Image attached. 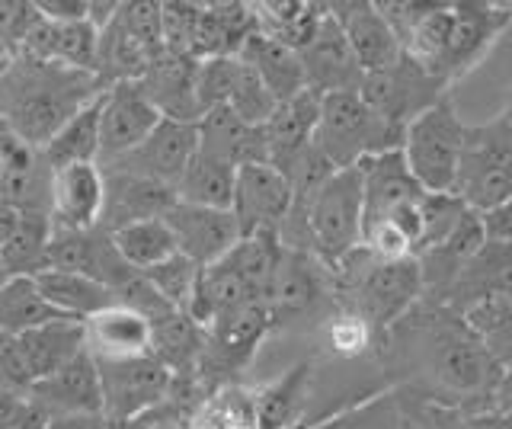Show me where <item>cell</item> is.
<instances>
[{"instance_id":"cell-19","label":"cell","mask_w":512,"mask_h":429,"mask_svg":"<svg viewBox=\"0 0 512 429\" xmlns=\"http://www.w3.org/2000/svg\"><path fill=\"white\" fill-rule=\"evenodd\" d=\"M317 381V359H298L276 378L250 388L253 417L260 429H298L308 420V404Z\"/></svg>"},{"instance_id":"cell-23","label":"cell","mask_w":512,"mask_h":429,"mask_svg":"<svg viewBox=\"0 0 512 429\" xmlns=\"http://www.w3.org/2000/svg\"><path fill=\"white\" fill-rule=\"evenodd\" d=\"M103 209V173L96 164H71L52 170L48 186V218L55 228H96Z\"/></svg>"},{"instance_id":"cell-44","label":"cell","mask_w":512,"mask_h":429,"mask_svg":"<svg viewBox=\"0 0 512 429\" xmlns=\"http://www.w3.org/2000/svg\"><path fill=\"white\" fill-rule=\"evenodd\" d=\"M112 237V247H116L119 257L135 269V273H144L157 263H164L167 257L176 253L173 234L167 228L164 218H151V221H138V225L119 228Z\"/></svg>"},{"instance_id":"cell-6","label":"cell","mask_w":512,"mask_h":429,"mask_svg":"<svg viewBox=\"0 0 512 429\" xmlns=\"http://www.w3.org/2000/svg\"><path fill=\"white\" fill-rule=\"evenodd\" d=\"M308 247L324 266H336L362 244V177L359 167L333 170L304 202H292Z\"/></svg>"},{"instance_id":"cell-29","label":"cell","mask_w":512,"mask_h":429,"mask_svg":"<svg viewBox=\"0 0 512 429\" xmlns=\"http://www.w3.org/2000/svg\"><path fill=\"white\" fill-rule=\"evenodd\" d=\"M359 177H362V228L381 221L394 205L426 196L407 173L400 151L368 157V161L359 164Z\"/></svg>"},{"instance_id":"cell-25","label":"cell","mask_w":512,"mask_h":429,"mask_svg":"<svg viewBox=\"0 0 512 429\" xmlns=\"http://www.w3.org/2000/svg\"><path fill=\"white\" fill-rule=\"evenodd\" d=\"M196 58H180L170 52H160L151 68L138 81L141 93L160 113V119L189 122L196 125L202 119V109L196 100Z\"/></svg>"},{"instance_id":"cell-32","label":"cell","mask_w":512,"mask_h":429,"mask_svg":"<svg viewBox=\"0 0 512 429\" xmlns=\"http://www.w3.org/2000/svg\"><path fill=\"white\" fill-rule=\"evenodd\" d=\"M157 55H160L157 49L144 45L135 33H128L122 20L112 13V20L100 29V36H96L93 74H96V81L103 84V90L112 84H138Z\"/></svg>"},{"instance_id":"cell-38","label":"cell","mask_w":512,"mask_h":429,"mask_svg":"<svg viewBox=\"0 0 512 429\" xmlns=\"http://www.w3.org/2000/svg\"><path fill=\"white\" fill-rule=\"evenodd\" d=\"M36 289L45 298V305L61 317H74V321H87L96 311L112 305V292L90 276L68 273V269H45L36 279Z\"/></svg>"},{"instance_id":"cell-40","label":"cell","mask_w":512,"mask_h":429,"mask_svg":"<svg viewBox=\"0 0 512 429\" xmlns=\"http://www.w3.org/2000/svg\"><path fill=\"white\" fill-rule=\"evenodd\" d=\"M250 10L256 17V33L295 52L308 45L317 23L324 20V4H304V0H256Z\"/></svg>"},{"instance_id":"cell-49","label":"cell","mask_w":512,"mask_h":429,"mask_svg":"<svg viewBox=\"0 0 512 429\" xmlns=\"http://www.w3.org/2000/svg\"><path fill=\"white\" fill-rule=\"evenodd\" d=\"M199 13L202 4H192V0H167V4H160V45H164V52L196 58Z\"/></svg>"},{"instance_id":"cell-18","label":"cell","mask_w":512,"mask_h":429,"mask_svg":"<svg viewBox=\"0 0 512 429\" xmlns=\"http://www.w3.org/2000/svg\"><path fill=\"white\" fill-rule=\"evenodd\" d=\"M327 13L340 26V33L349 45L352 58L362 68V74H375L391 68L394 61L404 55L400 42L391 33V26L384 23L378 7L372 0H336V4H324Z\"/></svg>"},{"instance_id":"cell-56","label":"cell","mask_w":512,"mask_h":429,"mask_svg":"<svg viewBox=\"0 0 512 429\" xmlns=\"http://www.w3.org/2000/svg\"><path fill=\"white\" fill-rule=\"evenodd\" d=\"M16 221H20V212H13L10 205L0 202V247H4L10 241V234L16 228Z\"/></svg>"},{"instance_id":"cell-50","label":"cell","mask_w":512,"mask_h":429,"mask_svg":"<svg viewBox=\"0 0 512 429\" xmlns=\"http://www.w3.org/2000/svg\"><path fill=\"white\" fill-rule=\"evenodd\" d=\"M39 20L36 0H0V74L13 58H20L23 42Z\"/></svg>"},{"instance_id":"cell-7","label":"cell","mask_w":512,"mask_h":429,"mask_svg":"<svg viewBox=\"0 0 512 429\" xmlns=\"http://www.w3.org/2000/svg\"><path fill=\"white\" fill-rule=\"evenodd\" d=\"M272 337V317L263 301H244L231 311L218 314L205 327L202 356H199V385L205 394L218 388L240 385L244 372L260 356V349Z\"/></svg>"},{"instance_id":"cell-35","label":"cell","mask_w":512,"mask_h":429,"mask_svg":"<svg viewBox=\"0 0 512 429\" xmlns=\"http://www.w3.org/2000/svg\"><path fill=\"white\" fill-rule=\"evenodd\" d=\"M256 33V17L250 4L240 0H218L202 4L199 33H196V61L202 58H234L250 36Z\"/></svg>"},{"instance_id":"cell-34","label":"cell","mask_w":512,"mask_h":429,"mask_svg":"<svg viewBox=\"0 0 512 429\" xmlns=\"http://www.w3.org/2000/svg\"><path fill=\"white\" fill-rule=\"evenodd\" d=\"M509 269H512L509 244L484 241L474 257L464 263V269L452 282V289H448L439 308H448L458 314L461 308H468L471 301H480L487 295H506L509 292Z\"/></svg>"},{"instance_id":"cell-33","label":"cell","mask_w":512,"mask_h":429,"mask_svg":"<svg viewBox=\"0 0 512 429\" xmlns=\"http://www.w3.org/2000/svg\"><path fill=\"white\" fill-rule=\"evenodd\" d=\"M237 58L260 77L263 87L272 93V100L285 103V100H295L298 93H304V71H301V61L298 52L288 49V45L253 33L244 45H240Z\"/></svg>"},{"instance_id":"cell-22","label":"cell","mask_w":512,"mask_h":429,"mask_svg":"<svg viewBox=\"0 0 512 429\" xmlns=\"http://www.w3.org/2000/svg\"><path fill=\"white\" fill-rule=\"evenodd\" d=\"M100 173H103V209L96 228L106 234H116L119 228L138 225V221L164 218L167 209L176 202L173 189L135 177V173L125 170H100Z\"/></svg>"},{"instance_id":"cell-10","label":"cell","mask_w":512,"mask_h":429,"mask_svg":"<svg viewBox=\"0 0 512 429\" xmlns=\"http://www.w3.org/2000/svg\"><path fill=\"white\" fill-rule=\"evenodd\" d=\"M359 97L388 122L407 125L410 119L426 113L429 106L452 97V87L423 71L420 65H413L407 55H400L391 68L362 77Z\"/></svg>"},{"instance_id":"cell-46","label":"cell","mask_w":512,"mask_h":429,"mask_svg":"<svg viewBox=\"0 0 512 429\" xmlns=\"http://www.w3.org/2000/svg\"><path fill=\"white\" fill-rule=\"evenodd\" d=\"M189 429H260L253 417L250 388L228 385L218 388L199 404Z\"/></svg>"},{"instance_id":"cell-43","label":"cell","mask_w":512,"mask_h":429,"mask_svg":"<svg viewBox=\"0 0 512 429\" xmlns=\"http://www.w3.org/2000/svg\"><path fill=\"white\" fill-rule=\"evenodd\" d=\"M48 237L52 218L48 215H20L10 241L0 247V260L10 279H36L48 269Z\"/></svg>"},{"instance_id":"cell-28","label":"cell","mask_w":512,"mask_h":429,"mask_svg":"<svg viewBox=\"0 0 512 429\" xmlns=\"http://www.w3.org/2000/svg\"><path fill=\"white\" fill-rule=\"evenodd\" d=\"M311 337L317 343L314 359H327V362H365L378 356V343L381 333L365 321L362 314L352 308L333 301L324 311V317L311 327Z\"/></svg>"},{"instance_id":"cell-12","label":"cell","mask_w":512,"mask_h":429,"mask_svg":"<svg viewBox=\"0 0 512 429\" xmlns=\"http://www.w3.org/2000/svg\"><path fill=\"white\" fill-rule=\"evenodd\" d=\"M452 33H448V45L442 55L439 77L455 87L461 77H468L480 61L490 55L509 23H512V7L509 4H484V0H461L452 4Z\"/></svg>"},{"instance_id":"cell-5","label":"cell","mask_w":512,"mask_h":429,"mask_svg":"<svg viewBox=\"0 0 512 429\" xmlns=\"http://www.w3.org/2000/svg\"><path fill=\"white\" fill-rule=\"evenodd\" d=\"M452 196L468 212H487L512 196V113L509 106L480 125H464Z\"/></svg>"},{"instance_id":"cell-52","label":"cell","mask_w":512,"mask_h":429,"mask_svg":"<svg viewBox=\"0 0 512 429\" xmlns=\"http://www.w3.org/2000/svg\"><path fill=\"white\" fill-rule=\"evenodd\" d=\"M45 413L26 394L0 391V429H45Z\"/></svg>"},{"instance_id":"cell-58","label":"cell","mask_w":512,"mask_h":429,"mask_svg":"<svg viewBox=\"0 0 512 429\" xmlns=\"http://www.w3.org/2000/svg\"><path fill=\"white\" fill-rule=\"evenodd\" d=\"M7 282H10V273H7V269H4V260H0V289H4Z\"/></svg>"},{"instance_id":"cell-36","label":"cell","mask_w":512,"mask_h":429,"mask_svg":"<svg viewBox=\"0 0 512 429\" xmlns=\"http://www.w3.org/2000/svg\"><path fill=\"white\" fill-rule=\"evenodd\" d=\"M391 401L394 429H509V413L503 410H455L404 391H394Z\"/></svg>"},{"instance_id":"cell-41","label":"cell","mask_w":512,"mask_h":429,"mask_svg":"<svg viewBox=\"0 0 512 429\" xmlns=\"http://www.w3.org/2000/svg\"><path fill=\"white\" fill-rule=\"evenodd\" d=\"M234 177H237L234 167L196 151V157H192L189 167L183 170V177L173 183V199L183 205H199V209L231 212Z\"/></svg>"},{"instance_id":"cell-4","label":"cell","mask_w":512,"mask_h":429,"mask_svg":"<svg viewBox=\"0 0 512 429\" xmlns=\"http://www.w3.org/2000/svg\"><path fill=\"white\" fill-rule=\"evenodd\" d=\"M404 125L378 116L359 93H327L320 97L314 148L333 170L359 167L368 157L400 151Z\"/></svg>"},{"instance_id":"cell-54","label":"cell","mask_w":512,"mask_h":429,"mask_svg":"<svg viewBox=\"0 0 512 429\" xmlns=\"http://www.w3.org/2000/svg\"><path fill=\"white\" fill-rule=\"evenodd\" d=\"M87 4L90 0H36V10L48 23H77L87 20Z\"/></svg>"},{"instance_id":"cell-37","label":"cell","mask_w":512,"mask_h":429,"mask_svg":"<svg viewBox=\"0 0 512 429\" xmlns=\"http://www.w3.org/2000/svg\"><path fill=\"white\" fill-rule=\"evenodd\" d=\"M202 340L205 330L192 321L183 311H167L151 321V349L164 369L180 378V375H196L199 372V356H202Z\"/></svg>"},{"instance_id":"cell-16","label":"cell","mask_w":512,"mask_h":429,"mask_svg":"<svg viewBox=\"0 0 512 429\" xmlns=\"http://www.w3.org/2000/svg\"><path fill=\"white\" fill-rule=\"evenodd\" d=\"M196 151H199L196 125L160 119L151 129V135L144 138L135 151H128L116 164H106L100 170H125V173H135V177L173 189V183L183 177V170L189 167L192 157H196Z\"/></svg>"},{"instance_id":"cell-11","label":"cell","mask_w":512,"mask_h":429,"mask_svg":"<svg viewBox=\"0 0 512 429\" xmlns=\"http://www.w3.org/2000/svg\"><path fill=\"white\" fill-rule=\"evenodd\" d=\"M96 362V359H93ZM103 397V420L125 423L148 413L170 394L173 375L154 356L122 359V362H96Z\"/></svg>"},{"instance_id":"cell-1","label":"cell","mask_w":512,"mask_h":429,"mask_svg":"<svg viewBox=\"0 0 512 429\" xmlns=\"http://www.w3.org/2000/svg\"><path fill=\"white\" fill-rule=\"evenodd\" d=\"M375 362L404 394L455 410L509 413V369L448 308L426 301L413 305L381 333Z\"/></svg>"},{"instance_id":"cell-45","label":"cell","mask_w":512,"mask_h":429,"mask_svg":"<svg viewBox=\"0 0 512 429\" xmlns=\"http://www.w3.org/2000/svg\"><path fill=\"white\" fill-rule=\"evenodd\" d=\"M55 317L61 314L45 305L32 279H10L0 289V333H7V337H20V333L55 321Z\"/></svg>"},{"instance_id":"cell-53","label":"cell","mask_w":512,"mask_h":429,"mask_svg":"<svg viewBox=\"0 0 512 429\" xmlns=\"http://www.w3.org/2000/svg\"><path fill=\"white\" fill-rule=\"evenodd\" d=\"M477 225H480V234H484L487 244H509V237H512L509 202L496 205V209H487V212H477Z\"/></svg>"},{"instance_id":"cell-15","label":"cell","mask_w":512,"mask_h":429,"mask_svg":"<svg viewBox=\"0 0 512 429\" xmlns=\"http://www.w3.org/2000/svg\"><path fill=\"white\" fill-rule=\"evenodd\" d=\"M157 122L160 113L148 103L138 84L106 87L100 93V154H96V167L116 164L119 157L135 151Z\"/></svg>"},{"instance_id":"cell-2","label":"cell","mask_w":512,"mask_h":429,"mask_svg":"<svg viewBox=\"0 0 512 429\" xmlns=\"http://www.w3.org/2000/svg\"><path fill=\"white\" fill-rule=\"evenodd\" d=\"M103 93L90 71L61 68L52 61L13 58L0 74V119L29 148H42L64 122Z\"/></svg>"},{"instance_id":"cell-42","label":"cell","mask_w":512,"mask_h":429,"mask_svg":"<svg viewBox=\"0 0 512 429\" xmlns=\"http://www.w3.org/2000/svg\"><path fill=\"white\" fill-rule=\"evenodd\" d=\"M461 324L468 327L471 337L487 349V353L506 365L512 356V298L506 295H487L480 301H471L468 308L458 311Z\"/></svg>"},{"instance_id":"cell-47","label":"cell","mask_w":512,"mask_h":429,"mask_svg":"<svg viewBox=\"0 0 512 429\" xmlns=\"http://www.w3.org/2000/svg\"><path fill=\"white\" fill-rule=\"evenodd\" d=\"M141 276L164 305H170L173 311H186L192 292H196V282H199V266L186 260L183 253H173V257H167L164 263L144 269Z\"/></svg>"},{"instance_id":"cell-8","label":"cell","mask_w":512,"mask_h":429,"mask_svg":"<svg viewBox=\"0 0 512 429\" xmlns=\"http://www.w3.org/2000/svg\"><path fill=\"white\" fill-rule=\"evenodd\" d=\"M461 138H464V122L452 97L439 100L436 106H429L426 113L404 125L400 157H404L407 173L423 193L452 196Z\"/></svg>"},{"instance_id":"cell-21","label":"cell","mask_w":512,"mask_h":429,"mask_svg":"<svg viewBox=\"0 0 512 429\" xmlns=\"http://www.w3.org/2000/svg\"><path fill=\"white\" fill-rule=\"evenodd\" d=\"M167 228L173 234L176 253H183L186 260H192L199 269L221 260L237 241V221L231 212H218V209H199V205H183L173 202L167 215Z\"/></svg>"},{"instance_id":"cell-26","label":"cell","mask_w":512,"mask_h":429,"mask_svg":"<svg viewBox=\"0 0 512 429\" xmlns=\"http://www.w3.org/2000/svg\"><path fill=\"white\" fill-rule=\"evenodd\" d=\"M87 353L96 362H122L148 356L151 349V321L144 314L112 301L103 311L84 321Z\"/></svg>"},{"instance_id":"cell-3","label":"cell","mask_w":512,"mask_h":429,"mask_svg":"<svg viewBox=\"0 0 512 429\" xmlns=\"http://www.w3.org/2000/svg\"><path fill=\"white\" fill-rule=\"evenodd\" d=\"M423 298L416 260H375L362 244L333 266V301L362 314L378 333L394 327Z\"/></svg>"},{"instance_id":"cell-14","label":"cell","mask_w":512,"mask_h":429,"mask_svg":"<svg viewBox=\"0 0 512 429\" xmlns=\"http://www.w3.org/2000/svg\"><path fill=\"white\" fill-rule=\"evenodd\" d=\"M48 269H68V273L90 276L100 285H106L112 298L135 276V269L112 247V237L100 228L68 231L52 225V237H48Z\"/></svg>"},{"instance_id":"cell-24","label":"cell","mask_w":512,"mask_h":429,"mask_svg":"<svg viewBox=\"0 0 512 429\" xmlns=\"http://www.w3.org/2000/svg\"><path fill=\"white\" fill-rule=\"evenodd\" d=\"M317 116H320V97L311 90H304L295 100L279 103L276 113L266 119L263 125L266 164L276 167L282 177L314 148Z\"/></svg>"},{"instance_id":"cell-39","label":"cell","mask_w":512,"mask_h":429,"mask_svg":"<svg viewBox=\"0 0 512 429\" xmlns=\"http://www.w3.org/2000/svg\"><path fill=\"white\" fill-rule=\"evenodd\" d=\"M96 154H100V97L80 109L77 116H71L39 148V157L48 164V170L71 164H96Z\"/></svg>"},{"instance_id":"cell-20","label":"cell","mask_w":512,"mask_h":429,"mask_svg":"<svg viewBox=\"0 0 512 429\" xmlns=\"http://www.w3.org/2000/svg\"><path fill=\"white\" fill-rule=\"evenodd\" d=\"M26 397L45 413V420L80 417V413H103L100 375H96V362L87 349L80 356H74L68 365H61L58 372L32 381Z\"/></svg>"},{"instance_id":"cell-30","label":"cell","mask_w":512,"mask_h":429,"mask_svg":"<svg viewBox=\"0 0 512 429\" xmlns=\"http://www.w3.org/2000/svg\"><path fill=\"white\" fill-rule=\"evenodd\" d=\"M42 17V13H39ZM96 29L87 20L77 23H48L39 20L36 29L29 33V39L23 42L26 58L36 61H52V65L61 68H74V71H90L96 65Z\"/></svg>"},{"instance_id":"cell-55","label":"cell","mask_w":512,"mask_h":429,"mask_svg":"<svg viewBox=\"0 0 512 429\" xmlns=\"http://www.w3.org/2000/svg\"><path fill=\"white\" fill-rule=\"evenodd\" d=\"M45 429H106L103 413H80V417H52Z\"/></svg>"},{"instance_id":"cell-17","label":"cell","mask_w":512,"mask_h":429,"mask_svg":"<svg viewBox=\"0 0 512 429\" xmlns=\"http://www.w3.org/2000/svg\"><path fill=\"white\" fill-rule=\"evenodd\" d=\"M298 61L304 71V87L317 97L327 93H359L362 87V68L352 58L349 45L340 33V26L324 7V20L317 23L314 36L304 49H298Z\"/></svg>"},{"instance_id":"cell-27","label":"cell","mask_w":512,"mask_h":429,"mask_svg":"<svg viewBox=\"0 0 512 429\" xmlns=\"http://www.w3.org/2000/svg\"><path fill=\"white\" fill-rule=\"evenodd\" d=\"M199 135V154L215 157V161L228 164L234 170L250 167V164H266V138L263 125H247L240 122L231 109H208V113L196 122Z\"/></svg>"},{"instance_id":"cell-13","label":"cell","mask_w":512,"mask_h":429,"mask_svg":"<svg viewBox=\"0 0 512 429\" xmlns=\"http://www.w3.org/2000/svg\"><path fill=\"white\" fill-rule=\"evenodd\" d=\"M292 202H295L292 183L276 167L250 164L237 170L231 215L237 221L240 237H256V234L276 237L282 221L292 212Z\"/></svg>"},{"instance_id":"cell-31","label":"cell","mask_w":512,"mask_h":429,"mask_svg":"<svg viewBox=\"0 0 512 429\" xmlns=\"http://www.w3.org/2000/svg\"><path fill=\"white\" fill-rule=\"evenodd\" d=\"M16 343H20V353H23V362H26L32 381H39L45 375L58 372L61 365H68L74 356L84 353L87 333H84V321L55 317V321L20 333Z\"/></svg>"},{"instance_id":"cell-51","label":"cell","mask_w":512,"mask_h":429,"mask_svg":"<svg viewBox=\"0 0 512 429\" xmlns=\"http://www.w3.org/2000/svg\"><path fill=\"white\" fill-rule=\"evenodd\" d=\"M29 388H32V375L23 362L20 343H16V337L0 333V391L29 394Z\"/></svg>"},{"instance_id":"cell-57","label":"cell","mask_w":512,"mask_h":429,"mask_svg":"<svg viewBox=\"0 0 512 429\" xmlns=\"http://www.w3.org/2000/svg\"><path fill=\"white\" fill-rule=\"evenodd\" d=\"M10 135H13V132L7 129V122H4V119H0V145H4V141H7Z\"/></svg>"},{"instance_id":"cell-48","label":"cell","mask_w":512,"mask_h":429,"mask_svg":"<svg viewBox=\"0 0 512 429\" xmlns=\"http://www.w3.org/2000/svg\"><path fill=\"white\" fill-rule=\"evenodd\" d=\"M237 58V55H234ZM276 100H272V93L263 87V81L256 77L244 61L237 58L234 65V81H231V90H228V103L224 109H231V113L247 122V125H266V119L276 113Z\"/></svg>"},{"instance_id":"cell-9","label":"cell","mask_w":512,"mask_h":429,"mask_svg":"<svg viewBox=\"0 0 512 429\" xmlns=\"http://www.w3.org/2000/svg\"><path fill=\"white\" fill-rule=\"evenodd\" d=\"M333 305V269L311 253L279 247L266 285V308L272 317V333L314 327Z\"/></svg>"}]
</instances>
